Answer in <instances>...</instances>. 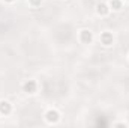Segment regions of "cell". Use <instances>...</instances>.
Masks as SVG:
<instances>
[{
	"instance_id": "1",
	"label": "cell",
	"mask_w": 129,
	"mask_h": 128,
	"mask_svg": "<svg viewBox=\"0 0 129 128\" xmlns=\"http://www.w3.org/2000/svg\"><path fill=\"white\" fill-rule=\"evenodd\" d=\"M44 121L48 124V125H57L60 121H62V113L59 109L56 107H48L45 112H44Z\"/></svg>"
},
{
	"instance_id": "2",
	"label": "cell",
	"mask_w": 129,
	"mask_h": 128,
	"mask_svg": "<svg viewBox=\"0 0 129 128\" xmlns=\"http://www.w3.org/2000/svg\"><path fill=\"white\" fill-rule=\"evenodd\" d=\"M98 41L104 48H111L116 42V36L111 30H102L98 35Z\"/></svg>"
},
{
	"instance_id": "3",
	"label": "cell",
	"mask_w": 129,
	"mask_h": 128,
	"mask_svg": "<svg viewBox=\"0 0 129 128\" xmlns=\"http://www.w3.org/2000/svg\"><path fill=\"white\" fill-rule=\"evenodd\" d=\"M77 38H78V42L83 44V45H89V44H92V42L95 41V35H93V32H92L90 29H86V27L78 30Z\"/></svg>"
},
{
	"instance_id": "4",
	"label": "cell",
	"mask_w": 129,
	"mask_h": 128,
	"mask_svg": "<svg viewBox=\"0 0 129 128\" xmlns=\"http://www.w3.org/2000/svg\"><path fill=\"white\" fill-rule=\"evenodd\" d=\"M39 89V83L35 80V78H27L23 81L21 84V91L26 94V95H35Z\"/></svg>"
},
{
	"instance_id": "5",
	"label": "cell",
	"mask_w": 129,
	"mask_h": 128,
	"mask_svg": "<svg viewBox=\"0 0 129 128\" xmlns=\"http://www.w3.org/2000/svg\"><path fill=\"white\" fill-rule=\"evenodd\" d=\"M95 14L101 18H107L111 14V9L108 6V2H98L95 6Z\"/></svg>"
},
{
	"instance_id": "6",
	"label": "cell",
	"mask_w": 129,
	"mask_h": 128,
	"mask_svg": "<svg viewBox=\"0 0 129 128\" xmlns=\"http://www.w3.org/2000/svg\"><path fill=\"white\" fill-rule=\"evenodd\" d=\"M14 112V105L8 99H0V116H9Z\"/></svg>"
},
{
	"instance_id": "7",
	"label": "cell",
	"mask_w": 129,
	"mask_h": 128,
	"mask_svg": "<svg viewBox=\"0 0 129 128\" xmlns=\"http://www.w3.org/2000/svg\"><path fill=\"white\" fill-rule=\"evenodd\" d=\"M123 5H125L123 0H108V6L111 12H120L123 9Z\"/></svg>"
},
{
	"instance_id": "8",
	"label": "cell",
	"mask_w": 129,
	"mask_h": 128,
	"mask_svg": "<svg viewBox=\"0 0 129 128\" xmlns=\"http://www.w3.org/2000/svg\"><path fill=\"white\" fill-rule=\"evenodd\" d=\"M44 2H45V0H27L29 6H30V8H33V9H38V8H41V6L44 5Z\"/></svg>"
},
{
	"instance_id": "9",
	"label": "cell",
	"mask_w": 129,
	"mask_h": 128,
	"mask_svg": "<svg viewBox=\"0 0 129 128\" xmlns=\"http://www.w3.org/2000/svg\"><path fill=\"white\" fill-rule=\"evenodd\" d=\"M113 127H129V122H126V121H117V122H113Z\"/></svg>"
},
{
	"instance_id": "10",
	"label": "cell",
	"mask_w": 129,
	"mask_h": 128,
	"mask_svg": "<svg viewBox=\"0 0 129 128\" xmlns=\"http://www.w3.org/2000/svg\"><path fill=\"white\" fill-rule=\"evenodd\" d=\"M2 2H3V3H6V5H14L17 0H2Z\"/></svg>"
},
{
	"instance_id": "11",
	"label": "cell",
	"mask_w": 129,
	"mask_h": 128,
	"mask_svg": "<svg viewBox=\"0 0 129 128\" xmlns=\"http://www.w3.org/2000/svg\"><path fill=\"white\" fill-rule=\"evenodd\" d=\"M123 2H125V3H129V0H123Z\"/></svg>"
},
{
	"instance_id": "12",
	"label": "cell",
	"mask_w": 129,
	"mask_h": 128,
	"mask_svg": "<svg viewBox=\"0 0 129 128\" xmlns=\"http://www.w3.org/2000/svg\"><path fill=\"white\" fill-rule=\"evenodd\" d=\"M128 60H129V54H128Z\"/></svg>"
}]
</instances>
